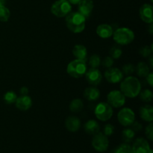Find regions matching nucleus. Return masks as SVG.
<instances>
[{
  "mask_svg": "<svg viewBox=\"0 0 153 153\" xmlns=\"http://www.w3.org/2000/svg\"><path fill=\"white\" fill-rule=\"evenodd\" d=\"M120 91L126 97L134 98L141 91V84L137 78L128 76L123 81H121Z\"/></svg>",
  "mask_w": 153,
  "mask_h": 153,
  "instance_id": "nucleus-1",
  "label": "nucleus"
},
{
  "mask_svg": "<svg viewBox=\"0 0 153 153\" xmlns=\"http://www.w3.org/2000/svg\"><path fill=\"white\" fill-rule=\"evenodd\" d=\"M86 18L78 12H70L66 16V25L67 28L75 34L82 32L85 28Z\"/></svg>",
  "mask_w": 153,
  "mask_h": 153,
  "instance_id": "nucleus-2",
  "label": "nucleus"
},
{
  "mask_svg": "<svg viewBox=\"0 0 153 153\" xmlns=\"http://www.w3.org/2000/svg\"><path fill=\"white\" fill-rule=\"evenodd\" d=\"M113 39L115 43L121 46H126L132 43L134 39V33L128 28H118L113 32Z\"/></svg>",
  "mask_w": 153,
  "mask_h": 153,
  "instance_id": "nucleus-3",
  "label": "nucleus"
},
{
  "mask_svg": "<svg viewBox=\"0 0 153 153\" xmlns=\"http://www.w3.org/2000/svg\"><path fill=\"white\" fill-rule=\"evenodd\" d=\"M88 70L86 61L82 60L76 59L69 63L67 67V72L71 77L75 79H79L85 76Z\"/></svg>",
  "mask_w": 153,
  "mask_h": 153,
  "instance_id": "nucleus-4",
  "label": "nucleus"
},
{
  "mask_svg": "<svg viewBox=\"0 0 153 153\" xmlns=\"http://www.w3.org/2000/svg\"><path fill=\"white\" fill-rule=\"evenodd\" d=\"M72 6L71 4L67 0H58L55 1L51 7V12L52 14L59 18L64 17L69 13L71 12Z\"/></svg>",
  "mask_w": 153,
  "mask_h": 153,
  "instance_id": "nucleus-5",
  "label": "nucleus"
},
{
  "mask_svg": "<svg viewBox=\"0 0 153 153\" xmlns=\"http://www.w3.org/2000/svg\"><path fill=\"white\" fill-rule=\"evenodd\" d=\"M113 108L108 102H100L96 106L94 114L98 120L101 121L109 120L113 116Z\"/></svg>",
  "mask_w": 153,
  "mask_h": 153,
  "instance_id": "nucleus-6",
  "label": "nucleus"
},
{
  "mask_svg": "<svg viewBox=\"0 0 153 153\" xmlns=\"http://www.w3.org/2000/svg\"><path fill=\"white\" fill-rule=\"evenodd\" d=\"M109 140L106 135L103 133L100 132L94 134L92 139V146L97 152H103L108 148Z\"/></svg>",
  "mask_w": 153,
  "mask_h": 153,
  "instance_id": "nucleus-7",
  "label": "nucleus"
},
{
  "mask_svg": "<svg viewBox=\"0 0 153 153\" xmlns=\"http://www.w3.org/2000/svg\"><path fill=\"white\" fill-rule=\"evenodd\" d=\"M117 120L123 126H129L135 120V114L131 108H124L118 113Z\"/></svg>",
  "mask_w": 153,
  "mask_h": 153,
  "instance_id": "nucleus-8",
  "label": "nucleus"
},
{
  "mask_svg": "<svg viewBox=\"0 0 153 153\" xmlns=\"http://www.w3.org/2000/svg\"><path fill=\"white\" fill-rule=\"evenodd\" d=\"M108 103L112 108H120L126 103V97L120 91H112L107 96Z\"/></svg>",
  "mask_w": 153,
  "mask_h": 153,
  "instance_id": "nucleus-9",
  "label": "nucleus"
},
{
  "mask_svg": "<svg viewBox=\"0 0 153 153\" xmlns=\"http://www.w3.org/2000/svg\"><path fill=\"white\" fill-rule=\"evenodd\" d=\"M105 78L111 84H117L121 82L123 79V73L122 70L115 67H110L105 72Z\"/></svg>",
  "mask_w": 153,
  "mask_h": 153,
  "instance_id": "nucleus-10",
  "label": "nucleus"
},
{
  "mask_svg": "<svg viewBox=\"0 0 153 153\" xmlns=\"http://www.w3.org/2000/svg\"><path fill=\"white\" fill-rule=\"evenodd\" d=\"M85 78L88 83L92 86H97L100 85L102 81V76L100 70L97 68H91L87 70L85 73Z\"/></svg>",
  "mask_w": 153,
  "mask_h": 153,
  "instance_id": "nucleus-11",
  "label": "nucleus"
},
{
  "mask_svg": "<svg viewBox=\"0 0 153 153\" xmlns=\"http://www.w3.org/2000/svg\"><path fill=\"white\" fill-rule=\"evenodd\" d=\"M133 153H148L150 150V146L147 140L144 138H137L133 143L132 146Z\"/></svg>",
  "mask_w": 153,
  "mask_h": 153,
  "instance_id": "nucleus-12",
  "label": "nucleus"
},
{
  "mask_svg": "<svg viewBox=\"0 0 153 153\" xmlns=\"http://www.w3.org/2000/svg\"><path fill=\"white\" fill-rule=\"evenodd\" d=\"M152 10L153 7L151 4H144L140 7L139 10L140 17L144 22L148 24L152 23Z\"/></svg>",
  "mask_w": 153,
  "mask_h": 153,
  "instance_id": "nucleus-13",
  "label": "nucleus"
},
{
  "mask_svg": "<svg viewBox=\"0 0 153 153\" xmlns=\"http://www.w3.org/2000/svg\"><path fill=\"white\" fill-rule=\"evenodd\" d=\"M15 103L16 108L22 111H25L31 108L32 105V100L28 95L20 96L19 97H17Z\"/></svg>",
  "mask_w": 153,
  "mask_h": 153,
  "instance_id": "nucleus-14",
  "label": "nucleus"
},
{
  "mask_svg": "<svg viewBox=\"0 0 153 153\" xmlns=\"http://www.w3.org/2000/svg\"><path fill=\"white\" fill-rule=\"evenodd\" d=\"M94 7V1L92 0H82L79 3V12L87 19L91 15Z\"/></svg>",
  "mask_w": 153,
  "mask_h": 153,
  "instance_id": "nucleus-15",
  "label": "nucleus"
},
{
  "mask_svg": "<svg viewBox=\"0 0 153 153\" xmlns=\"http://www.w3.org/2000/svg\"><path fill=\"white\" fill-rule=\"evenodd\" d=\"M65 126L69 131L76 132L80 128L81 120L75 116H70L66 119Z\"/></svg>",
  "mask_w": 153,
  "mask_h": 153,
  "instance_id": "nucleus-16",
  "label": "nucleus"
},
{
  "mask_svg": "<svg viewBox=\"0 0 153 153\" xmlns=\"http://www.w3.org/2000/svg\"><path fill=\"white\" fill-rule=\"evenodd\" d=\"M114 30L111 25L108 24H101L97 28V34L101 38L107 39L113 35Z\"/></svg>",
  "mask_w": 153,
  "mask_h": 153,
  "instance_id": "nucleus-17",
  "label": "nucleus"
},
{
  "mask_svg": "<svg viewBox=\"0 0 153 153\" xmlns=\"http://www.w3.org/2000/svg\"><path fill=\"white\" fill-rule=\"evenodd\" d=\"M84 97L88 101H97L100 97V91L95 86L89 87L84 91Z\"/></svg>",
  "mask_w": 153,
  "mask_h": 153,
  "instance_id": "nucleus-18",
  "label": "nucleus"
},
{
  "mask_svg": "<svg viewBox=\"0 0 153 153\" xmlns=\"http://www.w3.org/2000/svg\"><path fill=\"white\" fill-rule=\"evenodd\" d=\"M140 117L143 120L151 123L153 120V108L149 105L142 106L140 108Z\"/></svg>",
  "mask_w": 153,
  "mask_h": 153,
  "instance_id": "nucleus-19",
  "label": "nucleus"
},
{
  "mask_svg": "<svg viewBox=\"0 0 153 153\" xmlns=\"http://www.w3.org/2000/svg\"><path fill=\"white\" fill-rule=\"evenodd\" d=\"M73 54L76 59L82 60V61H87L88 57V50L86 47L82 44H77L73 47Z\"/></svg>",
  "mask_w": 153,
  "mask_h": 153,
  "instance_id": "nucleus-20",
  "label": "nucleus"
},
{
  "mask_svg": "<svg viewBox=\"0 0 153 153\" xmlns=\"http://www.w3.org/2000/svg\"><path fill=\"white\" fill-rule=\"evenodd\" d=\"M84 128L86 133L91 135H94L98 133L100 130V126L98 123L94 120H90L88 122L85 123L84 126Z\"/></svg>",
  "mask_w": 153,
  "mask_h": 153,
  "instance_id": "nucleus-21",
  "label": "nucleus"
},
{
  "mask_svg": "<svg viewBox=\"0 0 153 153\" xmlns=\"http://www.w3.org/2000/svg\"><path fill=\"white\" fill-rule=\"evenodd\" d=\"M136 73L137 75L140 78L146 77L148 74L149 73V65H148L145 62H140L138 63V64L137 65V67H135Z\"/></svg>",
  "mask_w": 153,
  "mask_h": 153,
  "instance_id": "nucleus-22",
  "label": "nucleus"
},
{
  "mask_svg": "<svg viewBox=\"0 0 153 153\" xmlns=\"http://www.w3.org/2000/svg\"><path fill=\"white\" fill-rule=\"evenodd\" d=\"M83 108L84 103L81 99H74V100H73L70 103V106H69L70 111H72L73 113H79L83 109Z\"/></svg>",
  "mask_w": 153,
  "mask_h": 153,
  "instance_id": "nucleus-23",
  "label": "nucleus"
},
{
  "mask_svg": "<svg viewBox=\"0 0 153 153\" xmlns=\"http://www.w3.org/2000/svg\"><path fill=\"white\" fill-rule=\"evenodd\" d=\"M135 132L131 128H126L122 131V139L125 143H130L134 139Z\"/></svg>",
  "mask_w": 153,
  "mask_h": 153,
  "instance_id": "nucleus-24",
  "label": "nucleus"
},
{
  "mask_svg": "<svg viewBox=\"0 0 153 153\" xmlns=\"http://www.w3.org/2000/svg\"><path fill=\"white\" fill-rule=\"evenodd\" d=\"M139 95H140V100L145 102H150L152 100L153 94L149 89H145L143 91H140Z\"/></svg>",
  "mask_w": 153,
  "mask_h": 153,
  "instance_id": "nucleus-25",
  "label": "nucleus"
},
{
  "mask_svg": "<svg viewBox=\"0 0 153 153\" xmlns=\"http://www.w3.org/2000/svg\"><path fill=\"white\" fill-rule=\"evenodd\" d=\"M3 98H4V101L5 103H7V104H13L16 102V99H17V96L13 91H10L6 92Z\"/></svg>",
  "mask_w": 153,
  "mask_h": 153,
  "instance_id": "nucleus-26",
  "label": "nucleus"
},
{
  "mask_svg": "<svg viewBox=\"0 0 153 153\" xmlns=\"http://www.w3.org/2000/svg\"><path fill=\"white\" fill-rule=\"evenodd\" d=\"M10 16V12L5 6L0 7V21L1 22H7Z\"/></svg>",
  "mask_w": 153,
  "mask_h": 153,
  "instance_id": "nucleus-27",
  "label": "nucleus"
},
{
  "mask_svg": "<svg viewBox=\"0 0 153 153\" xmlns=\"http://www.w3.org/2000/svg\"><path fill=\"white\" fill-rule=\"evenodd\" d=\"M123 53V51L121 49V48L119 46H114L111 48L110 52H109V54H110V56L114 59H118L121 57Z\"/></svg>",
  "mask_w": 153,
  "mask_h": 153,
  "instance_id": "nucleus-28",
  "label": "nucleus"
},
{
  "mask_svg": "<svg viewBox=\"0 0 153 153\" xmlns=\"http://www.w3.org/2000/svg\"><path fill=\"white\" fill-rule=\"evenodd\" d=\"M101 58L98 55H93L89 58L88 64L91 66V68H97L101 64Z\"/></svg>",
  "mask_w": 153,
  "mask_h": 153,
  "instance_id": "nucleus-29",
  "label": "nucleus"
},
{
  "mask_svg": "<svg viewBox=\"0 0 153 153\" xmlns=\"http://www.w3.org/2000/svg\"><path fill=\"white\" fill-rule=\"evenodd\" d=\"M115 153H133L132 148L127 143L121 144L115 151Z\"/></svg>",
  "mask_w": 153,
  "mask_h": 153,
  "instance_id": "nucleus-30",
  "label": "nucleus"
},
{
  "mask_svg": "<svg viewBox=\"0 0 153 153\" xmlns=\"http://www.w3.org/2000/svg\"><path fill=\"white\" fill-rule=\"evenodd\" d=\"M135 70V67L132 64H126L122 67V72L126 76H130Z\"/></svg>",
  "mask_w": 153,
  "mask_h": 153,
  "instance_id": "nucleus-31",
  "label": "nucleus"
},
{
  "mask_svg": "<svg viewBox=\"0 0 153 153\" xmlns=\"http://www.w3.org/2000/svg\"><path fill=\"white\" fill-rule=\"evenodd\" d=\"M152 52V48L149 47V46H144L140 48L139 50V53L143 58H149L151 55Z\"/></svg>",
  "mask_w": 153,
  "mask_h": 153,
  "instance_id": "nucleus-32",
  "label": "nucleus"
},
{
  "mask_svg": "<svg viewBox=\"0 0 153 153\" xmlns=\"http://www.w3.org/2000/svg\"><path fill=\"white\" fill-rule=\"evenodd\" d=\"M115 128L112 124H106L104 126V129H103V134L105 135H106L107 137H109V136H111L112 134L114 133Z\"/></svg>",
  "mask_w": 153,
  "mask_h": 153,
  "instance_id": "nucleus-33",
  "label": "nucleus"
},
{
  "mask_svg": "<svg viewBox=\"0 0 153 153\" xmlns=\"http://www.w3.org/2000/svg\"><path fill=\"white\" fill-rule=\"evenodd\" d=\"M101 64H102L103 67L110 68V67H111L112 66H113L114 59L111 56L105 57V58L102 60V61H101Z\"/></svg>",
  "mask_w": 153,
  "mask_h": 153,
  "instance_id": "nucleus-34",
  "label": "nucleus"
},
{
  "mask_svg": "<svg viewBox=\"0 0 153 153\" xmlns=\"http://www.w3.org/2000/svg\"><path fill=\"white\" fill-rule=\"evenodd\" d=\"M145 134H146V137L149 140H152L153 139V126L152 123L149 124L146 127V130H145Z\"/></svg>",
  "mask_w": 153,
  "mask_h": 153,
  "instance_id": "nucleus-35",
  "label": "nucleus"
},
{
  "mask_svg": "<svg viewBox=\"0 0 153 153\" xmlns=\"http://www.w3.org/2000/svg\"><path fill=\"white\" fill-rule=\"evenodd\" d=\"M131 126V129H132L134 132H136V131H140V130L142 129V125L140 123L137 122V121L134 120V123H133Z\"/></svg>",
  "mask_w": 153,
  "mask_h": 153,
  "instance_id": "nucleus-36",
  "label": "nucleus"
},
{
  "mask_svg": "<svg viewBox=\"0 0 153 153\" xmlns=\"http://www.w3.org/2000/svg\"><path fill=\"white\" fill-rule=\"evenodd\" d=\"M146 81H147V83L149 84L151 87H152V85H153V73H149V74L146 76Z\"/></svg>",
  "mask_w": 153,
  "mask_h": 153,
  "instance_id": "nucleus-37",
  "label": "nucleus"
},
{
  "mask_svg": "<svg viewBox=\"0 0 153 153\" xmlns=\"http://www.w3.org/2000/svg\"><path fill=\"white\" fill-rule=\"evenodd\" d=\"M28 93H29V90L27 87H22L19 90V94H21V96L28 95Z\"/></svg>",
  "mask_w": 153,
  "mask_h": 153,
  "instance_id": "nucleus-38",
  "label": "nucleus"
},
{
  "mask_svg": "<svg viewBox=\"0 0 153 153\" xmlns=\"http://www.w3.org/2000/svg\"><path fill=\"white\" fill-rule=\"evenodd\" d=\"M70 4H79V3L82 0H67Z\"/></svg>",
  "mask_w": 153,
  "mask_h": 153,
  "instance_id": "nucleus-39",
  "label": "nucleus"
},
{
  "mask_svg": "<svg viewBox=\"0 0 153 153\" xmlns=\"http://www.w3.org/2000/svg\"><path fill=\"white\" fill-rule=\"evenodd\" d=\"M4 4H5V0H0V7L4 6Z\"/></svg>",
  "mask_w": 153,
  "mask_h": 153,
  "instance_id": "nucleus-40",
  "label": "nucleus"
},
{
  "mask_svg": "<svg viewBox=\"0 0 153 153\" xmlns=\"http://www.w3.org/2000/svg\"><path fill=\"white\" fill-rule=\"evenodd\" d=\"M152 28H153V25H152V23H150V25H149V33H150L151 34H152Z\"/></svg>",
  "mask_w": 153,
  "mask_h": 153,
  "instance_id": "nucleus-41",
  "label": "nucleus"
},
{
  "mask_svg": "<svg viewBox=\"0 0 153 153\" xmlns=\"http://www.w3.org/2000/svg\"><path fill=\"white\" fill-rule=\"evenodd\" d=\"M152 57H151L150 59H149V65H150V68H152Z\"/></svg>",
  "mask_w": 153,
  "mask_h": 153,
  "instance_id": "nucleus-42",
  "label": "nucleus"
},
{
  "mask_svg": "<svg viewBox=\"0 0 153 153\" xmlns=\"http://www.w3.org/2000/svg\"><path fill=\"white\" fill-rule=\"evenodd\" d=\"M63 1H66V0H63Z\"/></svg>",
  "mask_w": 153,
  "mask_h": 153,
  "instance_id": "nucleus-43",
  "label": "nucleus"
},
{
  "mask_svg": "<svg viewBox=\"0 0 153 153\" xmlns=\"http://www.w3.org/2000/svg\"><path fill=\"white\" fill-rule=\"evenodd\" d=\"M151 1H152V0H151Z\"/></svg>",
  "mask_w": 153,
  "mask_h": 153,
  "instance_id": "nucleus-44",
  "label": "nucleus"
}]
</instances>
